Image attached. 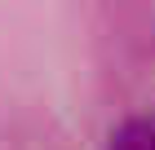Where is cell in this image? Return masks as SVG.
Here are the masks:
<instances>
[{"label": "cell", "mask_w": 155, "mask_h": 150, "mask_svg": "<svg viewBox=\"0 0 155 150\" xmlns=\"http://www.w3.org/2000/svg\"><path fill=\"white\" fill-rule=\"evenodd\" d=\"M107 150H155V115H133L111 132Z\"/></svg>", "instance_id": "6da1fadb"}]
</instances>
